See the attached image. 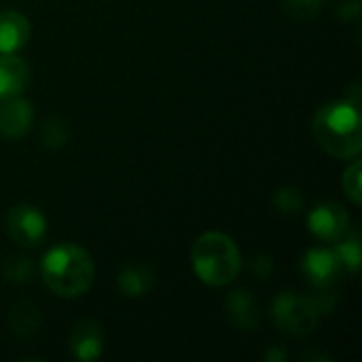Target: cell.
Segmentation results:
<instances>
[{
    "instance_id": "5b68a950",
    "label": "cell",
    "mask_w": 362,
    "mask_h": 362,
    "mask_svg": "<svg viewBox=\"0 0 362 362\" xmlns=\"http://www.w3.org/2000/svg\"><path fill=\"white\" fill-rule=\"evenodd\" d=\"M6 233L21 248H34L47 235V218L32 204H17L6 216Z\"/></svg>"
},
{
    "instance_id": "ffe728a7",
    "label": "cell",
    "mask_w": 362,
    "mask_h": 362,
    "mask_svg": "<svg viewBox=\"0 0 362 362\" xmlns=\"http://www.w3.org/2000/svg\"><path fill=\"white\" fill-rule=\"evenodd\" d=\"M361 176H362V165H361V161L354 157V161L346 168L344 178H341V187H344L346 195L350 197V202H352L354 206H361L362 204Z\"/></svg>"
},
{
    "instance_id": "9a60e30c",
    "label": "cell",
    "mask_w": 362,
    "mask_h": 362,
    "mask_svg": "<svg viewBox=\"0 0 362 362\" xmlns=\"http://www.w3.org/2000/svg\"><path fill=\"white\" fill-rule=\"evenodd\" d=\"M2 278L8 284H15V286L28 284L34 278V263H32V259L25 257V255H11V257H6L4 263H2Z\"/></svg>"
},
{
    "instance_id": "603a6c76",
    "label": "cell",
    "mask_w": 362,
    "mask_h": 362,
    "mask_svg": "<svg viewBox=\"0 0 362 362\" xmlns=\"http://www.w3.org/2000/svg\"><path fill=\"white\" fill-rule=\"evenodd\" d=\"M265 361L267 362H284L286 361V352L282 348H272L267 354H265Z\"/></svg>"
},
{
    "instance_id": "8fae6325",
    "label": "cell",
    "mask_w": 362,
    "mask_h": 362,
    "mask_svg": "<svg viewBox=\"0 0 362 362\" xmlns=\"http://www.w3.org/2000/svg\"><path fill=\"white\" fill-rule=\"evenodd\" d=\"M30 40V21L23 13L0 11V53H17Z\"/></svg>"
},
{
    "instance_id": "ba28073f",
    "label": "cell",
    "mask_w": 362,
    "mask_h": 362,
    "mask_svg": "<svg viewBox=\"0 0 362 362\" xmlns=\"http://www.w3.org/2000/svg\"><path fill=\"white\" fill-rule=\"evenodd\" d=\"M34 108L28 100L15 95L0 104V136L6 140H17L32 127Z\"/></svg>"
},
{
    "instance_id": "7402d4cb",
    "label": "cell",
    "mask_w": 362,
    "mask_h": 362,
    "mask_svg": "<svg viewBox=\"0 0 362 362\" xmlns=\"http://www.w3.org/2000/svg\"><path fill=\"white\" fill-rule=\"evenodd\" d=\"M337 15L341 19H358L362 0H337Z\"/></svg>"
},
{
    "instance_id": "5bb4252c",
    "label": "cell",
    "mask_w": 362,
    "mask_h": 362,
    "mask_svg": "<svg viewBox=\"0 0 362 362\" xmlns=\"http://www.w3.org/2000/svg\"><path fill=\"white\" fill-rule=\"evenodd\" d=\"M8 327L19 339H30L40 331L42 314L32 301H17L8 312Z\"/></svg>"
},
{
    "instance_id": "30bf717a",
    "label": "cell",
    "mask_w": 362,
    "mask_h": 362,
    "mask_svg": "<svg viewBox=\"0 0 362 362\" xmlns=\"http://www.w3.org/2000/svg\"><path fill=\"white\" fill-rule=\"evenodd\" d=\"M104 352V331L95 320H83L70 335V354L76 361H98Z\"/></svg>"
},
{
    "instance_id": "d6986e66",
    "label": "cell",
    "mask_w": 362,
    "mask_h": 362,
    "mask_svg": "<svg viewBox=\"0 0 362 362\" xmlns=\"http://www.w3.org/2000/svg\"><path fill=\"white\" fill-rule=\"evenodd\" d=\"M282 6H284V13L291 19L310 21V19H314L322 11L325 0H284Z\"/></svg>"
},
{
    "instance_id": "6da1fadb",
    "label": "cell",
    "mask_w": 362,
    "mask_h": 362,
    "mask_svg": "<svg viewBox=\"0 0 362 362\" xmlns=\"http://www.w3.org/2000/svg\"><path fill=\"white\" fill-rule=\"evenodd\" d=\"M40 278L57 297L76 299L91 288L95 280V263L85 248L64 242L42 257Z\"/></svg>"
},
{
    "instance_id": "2e32d148",
    "label": "cell",
    "mask_w": 362,
    "mask_h": 362,
    "mask_svg": "<svg viewBox=\"0 0 362 362\" xmlns=\"http://www.w3.org/2000/svg\"><path fill=\"white\" fill-rule=\"evenodd\" d=\"M70 138V125L64 117H49L40 127V142L47 148H62Z\"/></svg>"
},
{
    "instance_id": "9c48e42d",
    "label": "cell",
    "mask_w": 362,
    "mask_h": 362,
    "mask_svg": "<svg viewBox=\"0 0 362 362\" xmlns=\"http://www.w3.org/2000/svg\"><path fill=\"white\" fill-rule=\"evenodd\" d=\"M225 312L227 320L233 329L250 333L261 322V310L257 305V299L248 291H233L225 299Z\"/></svg>"
},
{
    "instance_id": "7c38bea8",
    "label": "cell",
    "mask_w": 362,
    "mask_h": 362,
    "mask_svg": "<svg viewBox=\"0 0 362 362\" xmlns=\"http://www.w3.org/2000/svg\"><path fill=\"white\" fill-rule=\"evenodd\" d=\"M30 81V68L17 53H0V100L19 95Z\"/></svg>"
},
{
    "instance_id": "ac0fdd59",
    "label": "cell",
    "mask_w": 362,
    "mask_h": 362,
    "mask_svg": "<svg viewBox=\"0 0 362 362\" xmlns=\"http://www.w3.org/2000/svg\"><path fill=\"white\" fill-rule=\"evenodd\" d=\"M274 206L282 214H297L305 206V197L297 187H282L274 193Z\"/></svg>"
},
{
    "instance_id": "3957f363",
    "label": "cell",
    "mask_w": 362,
    "mask_h": 362,
    "mask_svg": "<svg viewBox=\"0 0 362 362\" xmlns=\"http://www.w3.org/2000/svg\"><path fill=\"white\" fill-rule=\"evenodd\" d=\"M191 267L206 286H227L240 276V248L231 235L223 231H206L191 246Z\"/></svg>"
},
{
    "instance_id": "8992f818",
    "label": "cell",
    "mask_w": 362,
    "mask_h": 362,
    "mask_svg": "<svg viewBox=\"0 0 362 362\" xmlns=\"http://www.w3.org/2000/svg\"><path fill=\"white\" fill-rule=\"evenodd\" d=\"M308 229L320 242H339L350 231V216L337 202H322L308 214Z\"/></svg>"
},
{
    "instance_id": "52a82bcc",
    "label": "cell",
    "mask_w": 362,
    "mask_h": 362,
    "mask_svg": "<svg viewBox=\"0 0 362 362\" xmlns=\"http://www.w3.org/2000/svg\"><path fill=\"white\" fill-rule=\"evenodd\" d=\"M301 272L310 284H314L316 288H325V286H335L346 269L335 248H310L303 255Z\"/></svg>"
},
{
    "instance_id": "4fadbf2b",
    "label": "cell",
    "mask_w": 362,
    "mask_h": 362,
    "mask_svg": "<svg viewBox=\"0 0 362 362\" xmlns=\"http://www.w3.org/2000/svg\"><path fill=\"white\" fill-rule=\"evenodd\" d=\"M155 269L146 263H129L117 274L119 291L129 299H140L148 295L155 286Z\"/></svg>"
},
{
    "instance_id": "e0dca14e",
    "label": "cell",
    "mask_w": 362,
    "mask_h": 362,
    "mask_svg": "<svg viewBox=\"0 0 362 362\" xmlns=\"http://www.w3.org/2000/svg\"><path fill=\"white\" fill-rule=\"evenodd\" d=\"M337 246H335V252H337V257H339V261H341V265H344V269L346 272H350V274H356L358 269H361V263H362V248H361V238L358 235H344L339 242H335Z\"/></svg>"
},
{
    "instance_id": "44dd1931",
    "label": "cell",
    "mask_w": 362,
    "mask_h": 362,
    "mask_svg": "<svg viewBox=\"0 0 362 362\" xmlns=\"http://www.w3.org/2000/svg\"><path fill=\"white\" fill-rule=\"evenodd\" d=\"M274 272V261L267 255H257L252 261V274L261 280H267Z\"/></svg>"
},
{
    "instance_id": "7a4b0ae2",
    "label": "cell",
    "mask_w": 362,
    "mask_h": 362,
    "mask_svg": "<svg viewBox=\"0 0 362 362\" xmlns=\"http://www.w3.org/2000/svg\"><path fill=\"white\" fill-rule=\"evenodd\" d=\"M312 134L318 146L337 159H354L362 148L361 106L348 100L331 102L318 108L312 121Z\"/></svg>"
},
{
    "instance_id": "277c9868",
    "label": "cell",
    "mask_w": 362,
    "mask_h": 362,
    "mask_svg": "<svg viewBox=\"0 0 362 362\" xmlns=\"http://www.w3.org/2000/svg\"><path fill=\"white\" fill-rule=\"evenodd\" d=\"M272 318L282 333L305 337L318 329L320 312L312 297L284 291L272 303Z\"/></svg>"
}]
</instances>
